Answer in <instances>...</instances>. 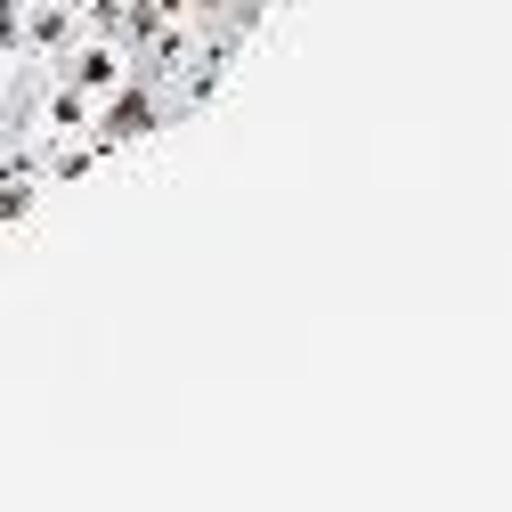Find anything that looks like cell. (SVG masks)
<instances>
[{
    "instance_id": "1",
    "label": "cell",
    "mask_w": 512,
    "mask_h": 512,
    "mask_svg": "<svg viewBox=\"0 0 512 512\" xmlns=\"http://www.w3.org/2000/svg\"><path fill=\"white\" fill-rule=\"evenodd\" d=\"M147 122H155V106H147V98L131 90V98L114 106V122H106V131H114V139H131V131H147Z\"/></svg>"
}]
</instances>
